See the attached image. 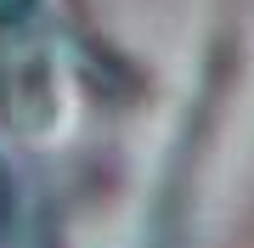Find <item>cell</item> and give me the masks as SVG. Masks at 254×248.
I'll return each instance as SVG.
<instances>
[{
	"label": "cell",
	"instance_id": "1",
	"mask_svg": "<svg viewBox=\"0 0 254 248\" xmlns=\"http://www.w3.org/2000/svg\"><path fill=\"white\" fill-rule=\"evenodd\" d=\"M11 226V175H6V164H0V231Z\"/></svg>",
	"mask_w": 254,
	"mask_h": 248
}]
</instances>
